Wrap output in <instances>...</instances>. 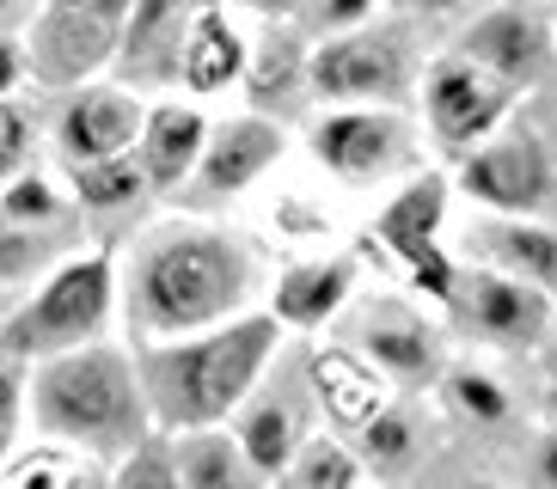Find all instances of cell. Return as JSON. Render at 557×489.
Wrapping results in <instances>:
<instances>
[{"mask_svg": "<svg viewBox=\"0 0 557 489\" xmlns=\"http://www.w3.org/2000/svg\"><path fill=\"white\" fill-rule=\"evenodd\" d=\"M258 288V263L233 233L197 227V221H172L148 233L129 258V330L141 342H178L221 330L246 318V300Z\"/></svg>", "mask_w": 557, "mask_h": 489, "instance_id": "1", "label": "cell"}, {"mask_svg": "<svg viewBox=\"0 0 557 489\" xmlns=\"http://www.w3.org/2000/svg\"><path fill=\"white\" fill-rule=\"evenodd\" d=\"M276 312H246V318L202 330V337L148 342L135 361H141L153 423L172 435H202V428H221L227 416H239L258 391L263 367L276 361Z\"/></svg>", "mask_w": 557, "mask_h": 489, "instance_id": "2", "label": "cell"}, {"mask_svg": "<svg viewBox=\"0 0 557 489\" xmlns=\"http://www.w3.org/2000/svg\"><path fill=\"white\" fill-rule=\"evenodd\" d=\"M32 423L44 440L74 447V453H135L153 435L141 361L116 342H86L74 355L37 361Z\"/></svg>", "mask_w": 557, "mask_h": 489, "instance_id": "3", "label": "cell"}, {"mask_svg": "<svg viewBox=\"0 0 557 489\" xmlns=\"http://www.w3.org/2000/svg\"><path fill=\"white\" fill-rule=\"evenodd\" d=\"M116 312V263L111 251L67 258L44 276V288L0 325V361H50L99 342Z\"/></svg>", "mask_w": 557, "mask_h": 489, "instance_id": "4", "label": "cell"}, {"mask_svg": "<svg viewBox=\"0 0 557 489\" xmlns=\"http://www.w3.org/2000/svg\"><path fill=\"white\" fill-rule=\"evenodd\" d=\"M442 221H447V178L442 172H423V178H410L405 190L380 209L374 239L398 258L410 288L429 293V300H442V306H454L459 263L442 251Z\"/></svg>", "mask_w": 557, "mask_h": 489, "instance_id": "5", "label": "cell"}, {"mask_svg": "<svg viewBox=\"0 0 557 489\" xmlns=\"http://www.w3.org/2000/svg\"><path fill=\"white\" fill-rule=\"evenodd\" d=\"M459 184H466V196H478L484 209L508 214V221H527V214H540L545 202H552L557 165L527 123H508V129H496L484 147H472V153L459 160Z\"/></svg>", "mask_w": 557, "mask_h": 489, "instance_id": "6", "label": "cell"}, {"mask_svg": "<svg viewBox=\"0 0 557 489\" xmlns=\"http://www.w3.org/2000/svg\"><path fill=\"white\" fill-rule=\"evenodd\" d=\"M508 104H515V86L484 74V67L466 62V55H442V62L423 74L429 129H435V141H442L447 153H459V160L503 129Z\"/></svg>", "mask_w": 557, "mask_h": 489, "instance_id": "7", "label": "cell"}, {"mask_svg": "<svg viewBox=\"0 0 557 489\" xmlns=\"http://www.w3.org/2000/svg\"><path fill=\"white\" fill-rule=\"evenodd\" d=\"M410 147H417V135L393 104H349V111H331L312 123V160L344 184H374L398 172L410 160Z\"/></svg>", "mask_w": 557, "mask_h": 489, "instance_id": "8", "label": "cell"}, {"mask_svg": "<svg viewBox=\"0 0 557 489\" xmlns=\"http://www.w3.org/2000/svg\"><path fill=\"white\" fill-rule=\"evenodd\" d=\"M307 86L319 98H331L337 111H349V104H393L410 86V62H405V49H398V37L344 32V37H325V43L312 49Z\"/></svg>", "mask_w": 557, "mask_h": 489, "instance_id": "9", "label": "cell"}, {"mask_svg": "<svg viewBox=\"0 0 557 489\" xmlns=\"http://www.w3.org/2000/svg\"><path fill=\"white\" fill-rule=\"evenodd\" d=\"M116 43H123V25H111L99 13H81L67 0H50L32 25L25 67L44 86H81L86 74H99L104 62H116Z\"/></svg>", "mask_w": 557, "mask_h": 489, "instance_id": "10", "label": "cell"}, {"mask_svg": "<svg viewBox=\"0 0 557 489\" xmlns=\"http://www.w3.org/2000/svg\"><path fill=\"white\" fill-rule=\"evenodd\" d=\"M214 0H135L129 25H123V43H116V86H172L184 74V49L197 18L209 13Z\"/></svg>", "mask_w": 557, "mask_h": 489, "instance_id": "11", "label": "cell"}, {"mask_svg": "<svg viewBox=\"0 0 557 489\" xmlns=\"http://www.w3.org/2000/svg\"><path fill=\"white\" fill-rule=\"evenodd\" d=\"M148 111L129 86H81L67 92V111L55 116V141L67 165H99V160H129L141 147Z\"/></svg>", "mask_w": 557, "mask_h": 489, "instance_id": "12", "label": "cell"}, {"mask_svg": "<svg viewBox=\"0 0 557 489\" xmlns=\"http://www.w3.org/2000/svg\"><path fill=\"white\" fill-rule=\"evenodd\" d=\"M454 306H466V325L503 349H533L552 330V300L533 281H515L503 269H459Z\"/></svg>", "mask_w": 557, "mask_h": 489, "instance_id": "13", "label": "cell"}, {"mask_svg": "<svg viewBox=\"0 0 557 489\" xmlns=\"http://www.w3.org/2000/svg\"><path fill=\"white\" fill-rule=\"evenodd\" d=\"M276 160H282V123L276 116H233V123H221V129L209 135L190 190H197L202 202H227V196L251 190Z\"/></svg>", "mask_w": 557, "mask_h": 489, "instance_id": "14", "label": "cell"}, {"mask_svg": "<svg viewBox=\"0 0 557 489\" xmlns=\"http://www.w3.org/2000/svg\"><path fill=\"white\" fill-rule=\"evenodd\" d=\"M459 55L521 92V86L540 80L545 62H552V32H545V18L527 13V7H496V13H484L472 32L459 37Z\"/></svg>", "mask_w": 557, "mask_h": 489, "instance_id": "15", "label": "cell"}, {"mask_svg": "<svg viewBox=\"0 0 557 489\" xmlns=\"http://www.w3.org/2000/svg\"><path fill=\"white\" fill-rule=\"evenodd\" d=\"M356 342L361 355L374 361L380 379H393V386H429V379L442 374V342L435 330L417 318L410 306H368V318L356 325Z\"/></svg>", "mask_w": 557, "mask_h": 489, "instance_id": "16", "label": "cell"}, {"mask_svg": "<svg viewBox=\"0 0 557 489\" xmlns=\"http://www.w3.org/2000/svg\"><path fill=\"white\" fill-rule=\"evenodd\" d=\"M307 435H312L307 404H300V391H288V386L251 391V404L239 410V423H233V440H239V453L258 465V477H288V465L300 459Z\"/></svg>", "mask_w": 557, "mask_h": 489, "instance_id": "17", "label": "cell"}, {"mask_svg": "<svg viewBox=\"0 0 557 489\" xmlns=\"http://www.w3.org/2000/svg\"><path fill=\"white\" fill-rule=\"evenodd\" d=\"M349 300H356V263H349V258H312V263L282 269L270 312H276V325L325 330Z\"/></svg>", "mask_w": 557, "mask_h": 489, "instance_id": "18", "label": "cell"}, {"mask_svg": "<svg viewBox=\"0 0 557 489\" xmlns=\"http://www.w3.org/2000/svg\"><path fill=\"white\" fill-rule=\"evenodd\" d=\"M202 147H209V123H202V111H190V104H153L135 160H141V172H148L153 190H172V184L197 178Z\"/></svg>", "mask_w": 557, "mask_h": 489, "instance_id": "19", "label": "cell"}, {"mask_svg": "<svg viewBox=\"0 0 557 489\" xmlns=\"http://www.w3.org/2000/svg\"><path fill=\"white\" fill-rule=\"evenodd\" d=\"M312 386H319V404H325L344 428H356V435L393 404L374 367H361V349H344V342H331V349L312 355Z\"/></svg>", "mask_w": 557, "mask_h": 489, "instance_id": "20", "label": "cell"}, {"mask_svg": "<svg viewBox=\"0 0 557 489\" xmlns=\"http://www.w3.org/2000/svg\"><path fill=\"white\" fill-rule=\"evenodd\" d=\"M246 67H251L246 37L233 32V18L221 13V7H209V13L197 18V32H190V49H184V74H178V80L190 86V92H221V86L246 80Z\"/></svg>", "mask_w": 557, "mask_h": 489, "instance_id": "21", "label": "cell"}, {"mask_svg": "<svg viewBox=\"0 0 557 489\" xmlns=\"http://www.w3.org/2000/svg\"><path fill=\"white\" fill-rule=\"evenodd\" d=\"M484 239V258L515 281H533V288L552 293L557 288V233L540 221H496V227L478 233Z\"/></svg>", "mask_w": 557, "mask_h": 489, "instance_id": "22", "label": "cell"}, {"mask_svg": "<svg viewBox=\"0 0 557 489\" xmlns=\"http://www.w3.org/2000/svg\"><path fill=\"white\" fill-rule=\"evenodd\" d=\"M178 477L184 489H263L270 477H258L239 440L221 435V428H202V435H178Z\"/></svg>", "mask_w": 557, "mask_h": 489, "instance_id": "23", "label": "cell"}, {"mask_svg": "<svg viewBox=\"0 0 557 489\" xmlns=\"http://www.w3.org/2000/svg\"><path fill=\"white\" fill-rule=\"evenodd\" d=\"M0 489H111L92 465H86L74 447H32V453H13L7 459V472H0Z\"/></svg>", "mask_w": 557, "mask_h": 489, "instance_id": "24", "label": "cell"}, {"mask_svg": "<svg viewBox=\"0 0 557 489\" xmlns=\"http://www.w3.org/2000/svg\"><path fill=\"white\" fill-rule=\"evenodd\" d=\"M67 251V221L62 227H18V221H0V288H18L32 281L37 269H62Z\"/></svg>", "mask_w": 557, "mask_h": 489, "instance_id": "25", "label": "cell"}, {"mask_svg": "<svg viewBox=\"0 0 557 489\" xmlns=\"http://www.w3.org/2000/svg\"><path fill=\"white\" fill-rule=\"evenodd\" d=\"M67 184H74V196H81V209L92 214H123L141 202V190H148V172H141V160H99V165H74L67 172Z\"/></svg>", "mask_w": 557, "mask_h": 489, "instance_id": "26", "label": "cell"}, {"mask_svg": "<svg viewBox=\"0 0 557 489\" xmlns=\"http://www.w3.org/2000/svg\"><path fill=\"white\" fill-rule=\"evenodd\" d=\"M307 62H312V55H300V43L288 32H270L258 49H251V67H246V74H251V98H258V104L288 98L300 80H307Z\"/></svg>", "mask_w": 557, "mask_h": 489, "instance_id": "27", "label": "cell"}, {"mask_svg": "<svg viewBox=\"0 0 557 489\" xmlns=\"http://www.w3.org/2000/svg\"><path fill=\"white\" fill-rule=\"evenodd\" d=\"M288 484H295V489H361V459L349 453L344 440L307 435L300 459L288 465Z\"/></svg>", "mask_w": 557, "mask_h": 489, "instance_id": "28", "label": "cell"}, {"mask_svg": "<svg viewBox=\"0 0 557 489\" xmlns=\"http://www.w3.org/2000/svg\"><path fill=\"white\" fill-rule=\"evenodd\" d=\"M111 489H184V477H178V440L148 435L135 453H123Z\"/></svg>", "mask_w": 557, "mask_h": 489, "instance_id": "29", "label": "cell"}, {"mask_svg": "<svg viewBox=\"0 0 557 489\" xmlns=\"http://www.w3.org/2000/svg\"><path fill=\"white\" fill-rule=\"evenodd\" d=\"M356 440H361V465H374V472H398V465L410 459V447H417V423H410L405 404H386Z\"/></svg>", "mask_w": 557, "mask_h": 489, "instance_id": "30", "label": "cell"}, {"mask_svg": "<svg viewBox=\"0 0 557 489\" xmlns=\"http://www.w3.org/2000/svg\"><path fill=\"white\" fill-rule=\"evenodd\" d=\"M0 221H18V227H62L67 221V202L55 196L50 178H37V172H18L0 196Z\"/></svg>", "mask_w": 557, "mask_h": 489, "instance_id": "31", "label": "cell"}, {"mask_svg": "<svg viewBox=\"0 0 557 489\" xmlns=\"http://www.w3.org/2000/svg\"><path fill=\"white\" fill-rule=\"evenodd\" d=\"M447 404L459 410V416H472V423H503L508 416V391L496 386L491 374H447Z\"/></svg>", "mask_w": 557, "mask_h": 489, "instance_id": "32", "label": "cell"}, {"mask_svg": "<svg viewBox=\"0 0 557 489\" xmlns=\"http://www.w3.org/2000/svg\"><path fill=\"white\" fill-rule=\"evenodd\" d=\"M32 404V386L18 374V361H0V472L13 459V440H18V410Z\"/></svg>", "mask_w": 557, "mask_h": 489, "instance_id": "33", "label": "cell"}, {"mask_svg": "<svg viewBox=\"0 0 557 489\" xmlns=\"http://www.w3.org/2000/svg\"><path fill=\"white\" fill-rule=\"evenodd\" d=\"M25 153H32V116L18 111V104H7V98H0V184H13V178H18Z\"/></svg>", "mask_w": 557, "mask_h": 489, "instance_id": "34", "label": "cell"}, {"mask_svg": "<svg viewBox=\"0 0 557 489\" xmlns=\"http://www.w3.org/2000/svg\"><path fill=\"white\" fill-rule=\"evenodd\" d=\"M368 7H374V0H325V7H319V32H331V37L356 32L361 18H368Z\"/></svg>", "mask_w": 557, "mask_h": 489, "instance_id": "35", "label": "cell"}, {"mask_svg": "<svg viewBox=\"0 0 557 489\" xmlns=\"http://www.w3.org/2000/svg\"><path fill=\"white\" fill-rule=\"evenodd\" d=\"M533 472H540L545 489H557V428L540 435V447H533Z\"/></svg>", "mask_w": 557, "mask_h": 489, "instance_id": "36", "label": "cell"}, {"mask_svg": "<svg viewBox=\"0 0 557 489\" xmlns=\"http://www.w3.org/2000/svg\"><path fill=\"white\" fill-rule=\"evenodd\" d=\"M18 74H25V49H18L13 37H0V98L18 86Z\"/></svg>", "mask_w": 557, "mask_h": 489, "instance_id": "37", "label": "cell"}, {"mask_svg": "<svg viewBox=\"0 0 557 489\" xmlns=\"http://www.w3.org/2000/svg\"><path fill=\"white\" fill-rule=\"evenodd\" d=\"M67 7L99 13V18H111V25H129V13H135V0H67Z\"/></svg>", "mask_w": 557, "mask_h": 489, "instance_id": "38", "label": "cell"}, {"mask_svg": "<svg viewBox=\"0 0 557 489\" xmlns=\"http://www.w3.org/2000/svg\"><path fill=\"white\" fill-rule=\"evenodd\" d=\"M410 7H417V13H454L459 0H410Z\"/></svg>", "mask_w": 557, "mask_h": 489, "instance_id": "39", "label": "cell"}, {"mask_svg": "<svg viewBox=\"0 0 557 489\" xmlns=\"http://www.w3.org/2000/svg\"><path fill=\"white\" fill-rule=\"evenodd\" d=\"M25 7H32V0H0V18H18Z\"/></svg>", "mask_w": 557, "mask_h": 489, "instance_id": "40", "label": "cell"}, {"mask_svg": "<svg viewBox=\"0 0 557 489\" xmlns=\"http://www.w3.org/2000/svg\"><path fill=\"white\" fill-rule=\"evenodd\" d=\"M295 0H258V13H288Z\"/></svg>", "mask_w": 557, "mask_h": 489, "instance_id": "41", "label": "cell"}, {"mask_svg": "<svg viewBox=\"0 0 557 489\" xmlns=\"http://www.w3.org/2000/svg\"><path fill=\"white\" fill-rule=\"evenodd\" d=\"M466 489H503V484H484V477H478V484H466Z\"/></svg>", "mask_w": 557, "mask_h": 489, "instance_id": "42", "label": "cell"}, {"mask_svg": "<svg viewBox=\"0 0 557 489\" xmlns=\"http://www.w3.org/2000/svg\"><path fill=\"white\" fill-rule=\"evenodd\" d=\"M552 416H557V386H552Z\"/></svg>", "mask_w": 557, "mask_h": 489, "instance_id": "43", "label": "cell"}]
</instances>
